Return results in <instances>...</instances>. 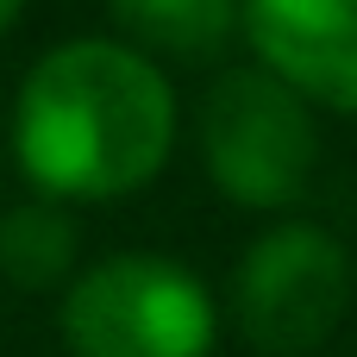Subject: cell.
I'll use <instances>...</instances> for the list:
<instances>
[{
    "mask_svg": "<svg viewBox=\"0 0 357 357\" xmlns=\"http://www.w3.org/2000/svg\"><path fill=\"white\" fill-rule=\"evenodd\" d=\"M232 307L251 345L264 351H314L351 307V257L326 226L289 220L270 226L232 276Z\"/></svg>",
    "mask_w": 357,
    "mask_h": 357,
    "instance_id": "cell-4",
    "label": "cell"
},
{
    "mask_svg": "<svg viewBox=\"0 0 357 357\" xmlns=\"http://www.w3.org/2000/svg\"><path fill=\"white\" fill-rule=\"evenodd\" d=\"M19 6H25V0H0V31H6L13 19H19Z\"/></svg>",
    "mask_w": 357,
    "mask_h": 357,
    "instance_id": "cell-8",
    "label": "cell"
},
{
    "mask_svg": "<svg viewBox=\"0 0 357 357\" xmlns=\"http://www.w3.org/2000/svg\"><path fill=\"white\" fill-rule=\"evenodd\" d=\"M238 19L282 88L357 113V0H245Z\"/></svg>",
    "mask_w": 357,
    "mask_h": 357,
    "instance_id": "cell-5",
    "label": "cell"
},
{
    "mask_svg": "<svg viewBox=\"0 0 357 357\" xmlns=\"http://www.w3.org/2000/svg\"><path fill=\"white\" fill-rule=\"evenodd\" d=\"M107 6L144 50H169V56L220 50L245 13V0H107Z\"/></svg>",
    "mask_w": 357,
    "mask_h": 357,
    "instance_id": "cell-7",
    "label": "cell"
},
{
    "mask_svg": "<svg viewBox=\"0 0 357 357\" xmlns=\"http://www.w3.org/2000/svg\"><path fill=\"white\" fill-rule=\"evenodd\" d=\"M13 144L44 201H119L176 144V94L132 44L75 38L25 69Z\"/></svg>",
    "mask_w": 357,
    "mask_h": 357,
    "instance_id": "cell-1",
    "label": "cell"
},
{
    "mask_svg": "<svg viewBox=\"0 0 357 357\" xmlns=\"http://www.w3.org/2000/svg\"><path fill=\"white\" fill-rule=\"evenodd\" d=\"M201 157L226 201L289 207L307 195L320 163L314 113L270 69H232L201 100Z\"/></svg>",
    "mask_w": 357,
    "mask_h": 357,
    "instance_id": "cell-3",
    "label": "cell"
},
{
    "mask_svg": "<svg viewBox=\"0 0 357 357\" xmlns=\"http://www.w3.org/2000/svg\"><path fill=\"white\" fill-rule=\"evenodd\" d=\"M213 295L169 257H107L63 295V339L75 357H213Z\"/></svg>",
    "mask_w": 357,
    "mask_h": 357,
    "instance_id": "cell-2",
    "label": "cell"
},
{
    "mask_svg": "<svg viewBox=\"0 0 357 357\" xmlns=\"http://www.w3.org/2000/svg\"><path fill=\"white\" fill-rule=\"evenodd\" d=\"M75 264V220L56 201H19L0 213V276L25 295L56 289Z\"/></svg>",
    "mask_w": 357,
    "mask_h": 357,
    "instance_id": "cell-6",
    "label": "cell"
}]
</instances>
